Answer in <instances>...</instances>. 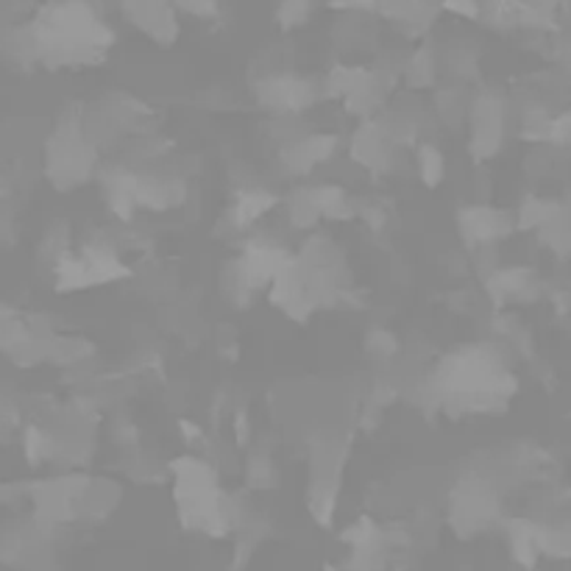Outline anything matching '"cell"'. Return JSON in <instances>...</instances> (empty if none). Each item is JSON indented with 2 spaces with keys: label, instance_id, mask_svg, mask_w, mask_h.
I'll return each mask as SVG.
<instances>
[{
  "label": "cell",
  "instance_id": "cell-1",
  "mask_svg": "<svg viewBox=\"0 0 571 571\" xmlns=\"http://www.w3.org/2000/svg\"><path fill=\"white\" fill-rule=\"evenodd\" d=\"M422 174L429 185H435V181L444 176V159H440L438 150H433V148L422 150Z\"/></svg>",
  "mask_w": 571,
  "mask_h": 571
}]
</instances>
